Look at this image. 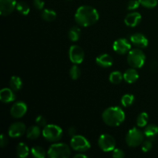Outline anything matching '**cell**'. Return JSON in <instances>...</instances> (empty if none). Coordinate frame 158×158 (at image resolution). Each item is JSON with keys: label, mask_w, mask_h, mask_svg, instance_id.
I'll return each mask as SVG.
<instances>
[{"label": "cell", "mask_w": 158, "mask_h": 158, "mask_svg": "<svg viewBox=\"0 0 158 158\" xmlns=\"http://www.w3.org/2000/svg\"><path fill=\"white\" fill-rule=\"evenodd\" d=\"M148 120V114L146 112H143L137 117V124L139 127H143L147 125Z\"/></svg>", "instance_id": "obj_28"}, {"label": "cell", "mask_w": 158, "mask_h": 158, "mask_svg": "<svg viewBox=\"0 0 158 158\" xmlns=\"http://www.w3.org/2000/svg\"><path fill=\"white\" fill-rule=\"evenodd\" d=\"M43 135L47 141L56 142L62 138L63 130L55 124L46 125L43 130Z\"/></svg>", "instance_id": "obj_5"}, {"label": "cell", "mask_w": 158, "mask_h": 158, "mask_svg": "<svg viewBox=\"0 0 158 158\" xmlns=\"http://www.w3.org/2000/svg\"><path fill=\"white\" fill-rule=\"evenodd\" d=\"M131 42L134 45L140 48H145L148 45V40L141 33L133 34L131 36Z\"/></svg>", "instance_id": "obj_15"}, {"label": "cell", "mask_w": 158, "mask_h": 158, "mask_svg": "<svg viewBox=\"0 0 158 158\" xmlns=\"http://www.w3.org/2000/svg\"><path fill=\"white\" fill-rule=\"evenodd\" d=\"M17 156L20 158H25L28 157L29 154V150L27 145L25 143H19L16 148Z\"/></svg>", "instance_id": "obj_21"}, {"label": "cell", "mask_w": 158, "mask_h": 158, "mask_svg": "<svg viewBox=\"0 0 158 158\" xmlns=\"http://www.w3.org/2000/svg\"><path fill=\"white\" fill-rule=\"evenodd\" d=\"M16 0H0V14L2 16L12 13L16 7Z\"/></svg>", "instance_id": "obj_12"}, {"label": "cell", "mask_w": 158, "mask_h": 158, "mask_svg": "<svg viewBox=\"0 0 158 158\" xmlns=\"http://www.w3.org/2000/svg\"><path fill=\"white\" fill-rule=\"evenodd\" d=\"M112 156L114 158H123L125 156V154L123 151H122L121 149L117 148V149H114V151H113Z\"/></svg>", "instance_id": "obj_34"}, {"label": "cell", "mask_w": 158, "mask_h": 158, "mask_svg": "<svg viewBox=\"0 0 158 158\" xmlns=\"http://www.w3.org/2000/svg\"><path fill=\"white\" fill-rule=\"evenodd\" d=\"M144 136V133H142L141 131L136 127L132 128L128 131L126 135L127 144L131 148L139 146L143 142Z\"/></svg>", "instance_id": "obj_6"}, {"label": "cell", "mask_w": 158, "mask_h": 158, "mask_svg": "<svg viewBox=\"0 0 158 158\" xmlns=\"http://www.w3.org/2000/svg\"><path fill=\"white\" fill-rule=\"evenodd\" d=\"M46 119L43 116L40 115L35 118V123L40 127H45L46 126Z\"/></svg>", "instance_id": "obj_35"}, {"label": "cell", "mask_w": 158, "mask_h": 158, "mask_svg": "<svg viewBox=\"0 0 158 158\" xmlns=\"http://www.w3.org/2000/svg\"><path fill=\"white\" fill-rule=\"evenodd\" d=\"M26 132V125L22 122H15L10 125L9 128V135L11 137H19Z\"/></svg>", "instance_id": "obj_13"}, {"label": "cell", "mask_w": 158, "mask_h": 158, "mask_svg": "<svg viewBox=\"0 0 158 158\" xmlns=\"http://www.w3.org/2000/svg\"><path fill=\"white\" fill-rule=\"evenodd\" d=\"M40 134H41V131L38 126L30 127L26 131V136L30 140H35L38 138Z\"/></svg>", "instance_id": "obj_22"}, {"label": "cell", "mask_w": 158, "mask_h": 158, "mask_svg": "<svg viewBox=\"0 0 158 158\" xmlns=\"http://www.w3.org/2000/svg\"><path fill=\"white\" fill-rule=\"evenodd\" d=\"M139 2L140 5L149 9L156 7L158 3V0H139Z\"/></svg>", "instance_id": "obj_31"}, {"label": "cell", "mask_w": 158, "mask_h": 158, "mask_svg": "<svg viewBox=\"0 0 158 158\" xmlns=\"http://www.w3.org/2000/svg\"><path fill=\"white\" fill-rule=\"evenodd\" d=\"M80 29L77 26H73V27L71 28L69 31V38L71 41L73 42H77L78 41L79 39L80 36Z\"/></svg>", "instance_id": "obj_24"}, {"label": "cell", "mask_w": 158, "mask_h": 158, "mask_svg": "<svg viewBox=\"0 0 158 158\" xmlns=\"http://www.w3.org/2000/svg\"><path fill=\"white\" fill-rule=\"evenodd\" d=\"M139 74L137 71L136 70L135 68H131V69H128L126 72L123 74V79L125 81L128 83H134L138 80Z\"/></svg>", "instance_id": "obj_18"}, {"label": "cell", "mask_w": 158, "mask_h": 158, "mask_svg": "<svg viewBox=\"0 0 158 158\" xmlns=\"http://www.w3.org/2000/svg\"><path fill=\"white\" fill-rule=\"evenodd\" d=\"M32 156L36 158H45L46 157V151L42 147L40 146H35L32 148L31 151Z\"/></svg>", "instance_id": "obj_27"}, {"label": "cell", "mask_w": 158, "mask_h": 158, "mask_svg": "<svg viewBox=\"0 0 158 158\" xmlns=\"http://www.w3.org/2000/svg\"><path fill=\"white\" fill-rule=\"evenodd\" d=\"M70 149L66 143H57L51 145L47 154L51 158H67L70 156Z\"/></svg>", "instance_id": "obj_3"}, {"label": "cell", "mask_w": 158, "mask_h": 158, "mask_svg": "<svg viewBox=\"0 0 158 158\" xmlns=\"http://www.w3.org/2000/svg\"><path fill=\"white\" fill-rule=\"evenodd\" d=\"M103 122L110 127L120 126L125 120V114L123 110L117 106L109 107L102 114Z\"/></svg>", "instance_id": "obj_2"}, {"label": "cell", "mask_w": 158, "mask_h": 158, "mask_svg": "<svg viewBox=\"0 0 158 158\" xmlns=\"http://www.w3.org/2000/svg\"><path fill=\"white\" fill-rule=\"evenodd\" d=\"M158 134V127L155 124H149L144 130V135L150 140H152Z\"/></svg>", "instance_id": "obj_19"}, {"label": "cell", "mask_w": 158, "mask_h": 158, "mask_svg": "<svg viewBox=\"0 0 158 158\" xmlns=\"http://www.w3.org/2000/svg\"><path fill=\"white\" fill-rule=\"evenodd\" d=\"M123 79V76L120 71H114V72L111 73L109 77L110 81V83H112L113 84H119L120 83H121Z\"/></svg>", "instance_id": "obj_25"}, {"label": "cell", "mask_w": 158, "mask_h": 158, "mask_svg": "<svg viewBox=\"0 0 158 158\" xmlns=\"http://www.w3.org/2000/svg\"><path fill=\"white\" fill-rule=\"evenodd\" d=\"M113 48L115 52L119 54H125L129 52L131 49V44L126 39H118L113 45Z\"/></svg>", "instance_id": "obj_11"}, {"label": "cell", "mask_w": 158, "mask_h": 158, "mask_svg": "<svg viewBox=\"0 0 158 158\" xmlns=\"http://www.w3.org/2000/svg\"><path fill=\"white\" fill-rule=\"evenodd\" d=\"M96 63L98 66L103 68L110 67L114 63V60L112 56L107 53H103L100 55L96 59Z\"/></svg>", "instance_id": "obj_16"}, {"label": "cell", "mask_w": 158, "mask_h": 158, "mask_svg": "<svg viewBox=\"0 0 158 158\" xmlns=\"http://www.w3.org/2000/svg\"><path fill=\"white\" fill-rule=\"evenodd\" d=\"M98 144L102 151L104 152H110L115 149L116 140L113 136L107 134H103L99 137Z\"/></svg>", "instance_id": "obj_8"}, {"label": "cell", "mask_w": 158, "mask_h": 158, "mask_svg": "<svg viewBox=\"0 0 158 158\" xmlns=\"http://www.w3.org/2000/svg\"><path fill=\"white\" fill-rule=\"evenodd\" d=\"M12 89L9 88H3L0 91V100L3 103H10L15 100V96Z\"/></svg>", "instance_id": "obj_17"}, {"label": "cell", "mask_w": 158, "mask_h": 158, "mask_svg": "<svg viewBox=\"0 0 158 158\" xmlns=\"http://www.w3.org/2000/svg\"><path fill=\"white\" fill-rule=\"evenodd\" d=\"M75 158H78V157H83V158H86L87 157V155L86 154H77L74 156Z\"/></svg>", "instance_id": "obj_39"}, {"label": "cell", "mask_w": 158, "mask_h": 158, "mask_svg": "<svg viewBox=\"0 0 158 158\" xmlns=\"http://www.w3.org/2000/svg\"><path fill=\"white\" fill-rule=\"evenodd\" d=\"M68 133H69V135L71 137H73V136L76 135V134H77V130H76V128L73 127H69V130H68Z\"/></svg>", "instance_id": "obj_38"}, {"label": "cell", "mask_w": 158, "mask_h": 158, "mask_svg": "<svg viewBox=\"0 0 158 158\" xmlns=\"http://www.w3.org/2000/svg\"><path fill=\"white\" fill-rule=\"evenodd\" d=\"M69 60L74 64H80L84 60V52L80 46L73 45L69 48Z\"/></svg>", "instance_id": "obj_9"}, {"label": "cell", "mask_w": 158, "mask_h": 158, "mask_svg": "<svg viewBox=\"0 0 158 158\" xmlns=\"http://www.w3.org/2000/svg\"><path fill=\"white\" fill-rule=\"evenodd\" d=\"M140 5L139 0H131L127 4V9L128 10H134L137 9Z\"/></svg>", "instance_id": "obj_33"}, {"label": "cell", "mask_w": 158, "mask_h": 158, "mask_svg": "<svg viewBox=\"0 0 158 158\" xmlns=\"http://www.w3.org/2000/svg\"><path fill=\"white\" fill-rule=\"evenodd\" d=\"M70 146L74 151L78 152H85L90 148V143L83 136L76 134L71 139Z\"/></svg>", "instance_id": "obj_7"}, {"label": "cell", "mask_w": 158, "mask_h": 158, "mask_svg": "<svg viewBox=\"0 0 158 158\" xmlns=\"http://www.w3.org/2000/svg\"><path fill=\"white\" fill-rule=\"evenodd\" d=\"M9 86L12 90L18 91L23 86V81L19 77L13 76V77H11L10 80H9Z\"/></svg>", "instance_id": "obj_20"}, {"label": "cell", "mask_w": 158, "mask_h": 158, "mask_svg": "<svg viewBox=\"0 0 158 158\" xmlns=\"http://www.w3.org/2000/svg\"><path fill=\"white\" fill-rule=\"evenodd\" d=\"M80 74H81V70H80V68L77 66V64H75L71 67L70 70H69V75L73 80H77L80 77Z\"/></svg>", "instance_id": "obj_30"}, {"label": "cell", "mask_w": 158, "mask_h": 158, "mask_svg": "<svg viewBox=\"0 0 158 158\" xmlns=\"http://www.w3.org/2000/svg\"><path fill=\"white\" fill-rule=\"evenodd\" d=\"M44 5L45 2L43 0H33V6L39 10H42L44 7Z\"/></svg>", "instance_id": "obj_36"}, {"label": "cell", "mask_w": 158, "mask_h": 158, "mask_svg": "<svg viewBox=\"0 0 158 158\" xmlns=\"http://www.w3.org/2000/svg\"><path fill=\"white\" fill-rule=\"evenodd\" d=\"M146 56L140 49H134L129 51L127 56V63L131 67L141 68L144 65Z\"/></svg>", "instance_id": "obj_4"}, {"label": "cell", "mask_w": 158, "mask_h": 158, "mask_svg": "<svg viewBox=\"0 0 158 158\" xmlns=\"http://www.w3.org/2000/svg\"><path fill=\"white\" fill-rule=\"evenodd\" d=\"M42 18L47 22H52L56 18V13L52 9H44L42 12Z\"/></svg>", "instance_id": "obj_23"}, {"label": "cell", "mask_w": 158, "mask_h": 158, "mask_svg": "<svg viewBox=\"0 0 158 158\" xmlns=\"http://www.w3.org/2000/svg\"><path fill=\"white\" fill-rule=\"evenodd\" d=\"M134 101V97L132 94H125L121 98V103L123 106L127 107V106H131Z\"/></svg>", "instance_id": "obj_29"}, {"label": "cell", "mask_w": 158, "mask_h": 158, "mask_svg": "<svg viewBox=\"0 0 158 158\" xmlns=\"http://www.w3.org/2000/svg\"><path fill=\"white\" fill-rule=\"evenodd\" d=\"M26 111H27V105L24 102L19 101L12 105L10 114L12 117L18 119L23 117L26 114Z\"/></svg>", "instance_id": "obj_10"}, {"label": "cell", "mask_w": 158, "mask_h": 158, "mask_svg": "<svg viewBox=\"0 0 158 158\" xmlns=\"http://www.w3.org/2000/svg\"><path fill=\"white\" fill-rule=\"evenodd\" d=\"M7 143H8L7 138H6V137L4 135V134H2L1 137H0V146H1V148H4V147H6V145H7Z\"/></svg>", "instance_id": "obj_37"}, {"label": "cell", "mask_w": 158, "mask_h": 158, "mask_svg": "<svg viewBox=\"0 0 158 158\" xmlns=\"http://www.w3.org/2000/svg\"><path fill=\"white\" fill-rule=\"evenodd\" d=\"M99 19V13L95 8L89 6H82L77 9L75 20L80 26L86 27L95 24Z\"/></svg>", "instance_id": "obj_1"}, {"label": "cell", "mask_w": 158, "mask_h": 158, "mask_svg": "<svg viewBox=\"0 0 158 158\" xmlns=\"http://www.w3.org/2000/svg\"><path fill=\"white\" fill-rule=\"evenodd\" d=\"M152 147H153V144L151 140H145V141H143V143H142V151H143L144 153H147L149 151H151Z\"/></svg>", "instance_id": "obj_32"}, {"label": "cell", "mask_w": 158, "mask_h": 158, "mask_svg": "<svg viewBox=\"0 0 158 158\" xmlns=\"http://www.w3.org/2000/svg\"><path fill=\"white\" fill-rule=\"evenodd\" d=\"M141 19V15L139 12H131V13H129L125 17L124 23L127 26L134 27V26H137L140 23Z\"/></svg>", "instance_id": "obj_14"}, {"label": "cell", "mask_w": 158, "mask_h": 158, "mask_svg": "<svg viewBox=\"0 0 158 158\" xmlns=\"http://www.w3.org/2000/svg\"><path fill=\"white\" fill-rule=\"evenodd\" d=\"M15 9L22 15H28L29 13V11H30V8H29V5L25 2H17Z\"/></svg>", "instance_id": "obj_26"}]
</instances>
